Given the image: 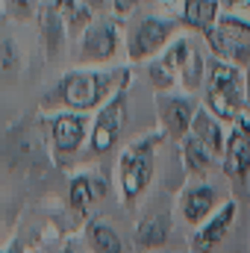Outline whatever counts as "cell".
Wrapping results in <instances>:
<instances>
[{
	"mask_svg": "<svg viewBox=\"0 0 250 253\" xmlns=\"http://www.w3.org/2000/svg\"><path fill=\"white\" fill-rule=\"evenodd\" d=\"M126 85H129V68H115V71H71L47 94V103H65L74 112H85V109H94V106L109 103L112 97L124 94Z\"/></svg>",
	"mask_w": 250,
	"mask_h": 253,
	"instance_id": "obj_1",
	"label": "cell"
},
{
	"mask_svg": "<svg viewBox=\"0 0 250 253\" xmlns=\"http://www.w3.org/2000/svg\"><path fill=\"white\" fill-rule=\"evenodd\" d=\"M248 106L245 97V74L239 71V65L221 62V59H209L206 65V109L218 118V121H236L242 115V109Z\"/></svg>",
	"mask_w": 250,
	"mask_h": 253,
	"instance_id": "obj_2",
	"label": "cell"
},
{
	"mask_svg": "<svg viewBox=\"0 0 250 253\" xmlns=\"http://www.w3.org/2000/svg\"><path fill=\"white\" fill-rule=\"evenodd\" d=\"M206 44L212 50L215 59L230 65H248L250 68V21L248 18H239V15H230L224 12L215 24V30H209L206 36Z\"/></svg>",
	"mask_w": 250,
	"mask_h": 253,
	"instance_id": "obj_3",
	"label": "cell"
},
{
	"mask_svg": "<svg viewBox=\"0 0 250 253\" xmlns=\"http://www.w3.org/2000/svg\"><path fill=\"white\" fill-rule=\"evenodd\" d=\"M177 33V21L171 18H159V15H147L141 18L129 33H126V56L129 62H144L159 56Z\"/></svg>",
	"mask_w": 250,
	"mask_h": 253,
	"instance_id": "obj_4",
	"label": "cell"
},
{
	"mask_svg": "<svg viewBox=\"0 0 250 253\" xmlns=\"http://www.w3.org/2000/svg\"><path fill=\"white\" fill-rule=\"evenodd\" d=\"M156 135L138 138L135 144H129L121 156V189L124 200H135L141 191L147 189L150 177H153V150H156Z\"/></svg>",
	"mask_w": 250,
	"mask_h": 253,
	"instance_id": "obj_5",
	"label": "cell"
},
{
	"mask_svg": "<svg viewBox=\"0 0 250 253\" xmlns=\"http://www.w3.org/2000/svg\"><path fill=\"white\" fill-rule=\"evenodd\" d=\"M121 47V30L115 21H91V27L80 36V53L77 59L83 65H103L112 62Z\"/></svg>",
	"mask_w": 250,
	"mask_h": 253,
	"instance_id": "obj_6",
	"label": "cell"
},
{
	"mask_svg": "<svg viewBox=\"0 0 250 253\" xmlns=\"http://www.w3.org/2000/svg\"><path fill=\"white\" fill-rule=\"evenodd\" d=\"M221 156H224V174L236 183H245L250 174V115H239L230 124V135Z\"/></svg>",
	"mask_w": 250,
	"mask_h": 253,
	"instance_id": "obj_7",
	"label": "cell"
},
{
	"mask_svg": "<svg viewBox=\"0 0 250 253\" xmlns=\"http://www.w3.org/2000/svg\"><path fill=\"white\" fill-rule=\"evenodd\" d=\"M124 121H126V94H118L109 103H103L100 112H97V121L91 126V138H88L91 153L112 150V144H118V138H121Z\"/></svg>",
	"mask_w": 250,
	"mask_h": 253,
	"instance_id": "obj_8",
	"label": "cell"
},
{
	"mask_svg": "<svg viewBox=\"0 0 250 253\" xmlns=\"http://www.w3.org/2000/svg\"><path fill=\"white\" fill-rule=\"evenodd\" d=\"M85 129H88V124L80 112H59L50 121V138H53L59 153H74L83 144Z\"/></svg>",
	"mask_w": 250,
	"mask_h": 253,
	"instance_id": "obj_9",
	"label": "cell"
},
{
	"mask_svg": "<svg viewBox=\"0 0 250 253\" xmlns=\"http://www.w3.org/2000/svg\"><path fill=\"white\" fill-rule=\"evenodd\" d=\"M236 203L230 200V203H224L206 224H203V230L194 236V242H191V248L197 253H209L215 245H221V239L230 233V227H233V221H236Z\"/></svg>",
	"mask_w": 250,
	"mask_h": 253,
	"instance_id": "obj_10",
	"label": "cell"
},
{
	"mask_svg": "<svg viewBox=\"0 0 250 253\" xmlns=\"http://www.w3.org/2000/svg\"><path fill=\"white\" fill-rule=\"evenodd\" d=\"M159 115H162V126L171 138H183L191 132L197 109H194L191 97H168V100H162Z\"/></svg>",
	"mask_w": 250,
	"mask_h": 253,
	"instance_id": "obj_11",
	"label": "cell"
},
{
	"mask_svg": "<svg viewBox=\"0 0 250 253\" xmlns=\"http://www.w3.org/2000/svg\"><path fill=\"white\" fill-rule=\"evenodd\" d=\"M221 15H224L221 12V0H183L180 21H183V27L206 36L209 30H215Z\"/></svg>",
	"mask_w": 250,
	"mask_h": 253,
	"instance_id": "obj_12",
	"label": "cell"
},
{
	"mask_svg": "<svg viewBox=\"0 0 250 253\" xmlns=\"http://www.w3.org/2000/svg\"><path fill=\"white\" fill-rule=\"evenodd\" d=\"M39 36H42V44H44L47 59H53V56H56V50L62 47L65 36H68V27H65L62 15L53 9V3H50V0H47V3H42V9H39Z\"/></svg>",
	"mask_w": 250,
	"mask_h": 253,
	"instance_id": "obj_13",
	"label": "cell"
},
{
	"mask_svg": "<svg viewBox=\"0 0 250 253\" xmlns=\"http://www.w3.org/2000/svg\"><path fill=\"white\" fill-rule=\"evenodd\" d=\"M191 135H194L197 141H203L212 153H224L227 135H224V129H221V121H218L206 106H203V109H197L194 124H191Z\"/></svg>",
	"mask_w": 250,
	"mask_h": 253,
	"instance_id": "obj_14",
	"label": "cell"
},
{
	"mask_svg": "<svg viewBox=\"0 0 250 253\" xmlns=\"http://www.w3.org/2000/svg\"><path fill=\"white\" fill-rule=\"evenodd\" d=\"M215 206V189L212 186H194L183 194V215L188 224H200Z\"/></svg>",
	"mask_w": 250,
	"mask_h": 253,
	"instance_id": "obj_15",
	"label": "cell"
},
{
	"mask_svg": "<svg viewBox=\"0 0 250 253\" xmlns=\"http://www.w3.org/2000/svg\"><path fill=\"white\" fill-rule=\"evenodd\" d=\"M53 3V9L62 15L65 27H68V36L71 33H85L88 27H91V18H94V12L83 3V0H50Z\"/></svg>",
	"mask_w": 250,
	"mask_h": 253,
	"instance_id": "obj_16",
	"label": "cell"
},
{
	"mask_svg": "<svg viewBox=\"0 0 250 253\" xmlns=\"http://www.w3.org/2000/svg\"><path fill=\"white\" fill-rule=\"evenodd\" d=\"M168 230H171V224L165 215H150L135 227V245L138 248H159L168 239Z\"/></svg>",
	"mask_w": 250,
	"mask_h": 253,
	"instance_id": "obj_17",
	"label": "cell"
},
{
	"mask_svg": "<svg viewBox=\"0 0 250 253\" xmlns=\"http://www.w3.org/2000/svg\"><path fill=\"white\" fill-rule=\"evenodd\" d=\"M212 150L203 144V141H197L191 132H188V138L183 141V162H186V168L191 174H206L209 171V165H212Z\"/></svg>",
	"mask_w": 250,
	"mask_h": 253,
	"instance_id": "obj_18",
	"label": "cell"
},
{
	"mask_svg": "<svg viewBox=\"0 0 250 253\" xmlns=\"http://www.w3.org/2000/svg\"><path fill=\"white\" fill-rule=\"evenodd\" d=\"M147 77H150V83H153V88H156V91H168V88L180 80V77H177V71L168 65L165 56H159V59H153V62H150Z\"/></svg>",
	"mask_w": 250,
	"mask_h": 253,
	"instance_id": "obj_19",
	"label": "cell"
},
{
	"mask_svg": "<svg viewBox=\"0 0 250 253\" xmlns=\"http://www.w3.org/2000/svg\"><path fill=\"white\" fill-rule=\"evenodd\" d=\"M91 248H94V253H121V239L112 227L94 224L91 227Z\"/></svg>",
	"mask_w": 250,
	"mask_h": 253,
	"instance_id": "obj_20",
	"label": "cell"
},
{
	"mask_svg": "<svg viewBox=\"0 0 250 253\" xmlns=\"http://www.w3.org/2000/svg\"><path fill=\"white\" fill-rule=\"evenodd\" d=\"M97 186L88 180V177H77L74 183H71V206L77 209V212H88V206H91V200L97 197Z\"/></svg>",
	"mask_w": 250,
	"mask_h": 253,
	"instance_id": "obj_21",
	"label": "cell"
},
{
	"mask_svg": "<svg viewBox=\"0 0 250 253\" xmlns=\"http://www.w3.org/2000/svg\"><path fill=\"white\" fill-rule=\"evenodd\" d=\"M39 9H42L39 0H3V15H9L12 21L39 18Z\"/></svg>",
	"mask_w": 250,
	"mask_h": 253,
	"instance_id": "obj_22",
	"label": "cell"
},
{
	"mask_svg": "<svg viewBox=\"0 0 250 253\" xmlns=\"http://www.w3.org/2000/svg\"><path fill=\"white\" fill-rule=\"evenodd\" d=\"M18 65H21V59H18V47H15L12 39H6V42L0 44V71L9 74V71H18Z\"/></svg>",
	"mask_w": 250,
	"mask_h": 253,
	"instance_id": "obj_23",
	"label": "cell"
},
{
	"mask_svg": "<svg viewBox=\"0 0 250 253\" xmlns=\"http://www.w3.org/2000/svg\"><path fill=\"white\" fill-rule=\"evenodd\" d=\"M227 6L230 15H239V18H248L250 21V0H221Z\"/></svg>",
	"mask_w": 250,
	"mask_h": 253,
	"instance_id": "obj_24",
	"label": "cell"
},
{
	"mask_svg": "<svg viewBox=\"0 0 250 253\" xmlns=\"http://www.w3.org/2000/svg\"><path fill=\"white\" fill-rule=\"evenodd\" d=\"M138 6H141V0H112V12H115L118 18H126V15H132Z\"/></svg>",
	"mask_w": 250,
	"mask_h": 253,
	"instance_id": "obj_25",
	"label": "cell"
},
{
	"mask_svg": "<svg viewBox=\"0 0 250 253\" xmlns=\"http://www.w3.org/2000/svg\"><path fill=\"white\" fill-rule=\"evenodd\" d=\"M91 12H106V9H112V0H83Z\"/></svg>",
	"mask_w": 250,
	"mask_h": 253,
	"instance_id": "obj_26",
	"label": "cell"
},
{
	"mask_svg": "<svg viewBox=\"0 0 250 253\" xmlns=\"http://www.w3.org/2000/svg\"><path fill=\"white\" fill-rule=\"evenodd\" d=\"M245 97H248V109H250V68L245 74Z\"/></svg>",
	"mask_w": 250,
	"mask_h": 253,
	"instance_id": "obj_27",
	"label": "cell"
},
{
	"mask_svg": "<svg viewBox=\"0 0 250 253\" xmlns=\"http://www.w3.org/2000/svg\"><path fill=\"white\" fill-rule=\"evenodd\" d=\"M0 15H3V0H0Z\"/></svg>",
	"mask_w": 250,
	"mask_h": 253,
	"instance_id": "obj_28",
	"label": "cell"
},
{
	"mask_svg": "<svg viewBox=\"0 0 250 253\" xmlns=\"http://www.w3.org/2000/svg\"><path fill=\"white\" fill-rule=\"evenodd\" d=\"M3 253H15V251H3Z\"/></svg>",
	"mask_w": 250,
	"mask_h": 253,
	"instance_id": "obj_29",
	"label": "cell"
}]
</instances>
